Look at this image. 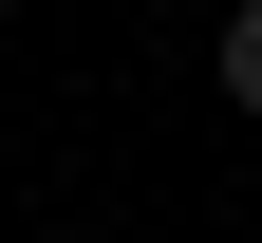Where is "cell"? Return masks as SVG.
I'll return each instance as SVG.
<instances>
[{
	"label": "cell",
	"mask_w": 262,
	"mask_h": 243,
	"mask_svg": "<svg viewBox=\"0 0 262 243\" xmlns=\"http://www.w3.org/2000/svg\"><path fill=\"white\" fill-rule=\"evenodd\" d=\"M225 94H244V113H262V0H244V19H225Z\"/></svg>",
	"instance_id": "obj_1"
}]
</instances>
